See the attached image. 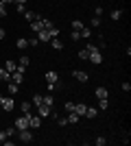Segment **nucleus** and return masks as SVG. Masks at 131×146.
<instances>
[{
    "instance_id": "obj_43",
    "label": "nucleus",
    "mask_w": 131,
    "mask_h": 146,
    "mask_svg": "<svg viewBox=\"0 0 131 146\" xmlns=\"http://www.w3.org/2000/svg\"><path fill=\"white\" fill-rule=\"evenodd\" d=\"M15 9H18V13H24V11H26L24 5H15Z\"/></svg>"
},
{
    "instance_id": "obj_46",
    "label": "nucleus",
    "mask_w": 131,
    "mask_h": 146,
    "mask_svg": "<svg viewBox=\"0 0 131 146\" xmlns=\"http://www.w3.org/2000/svg\"><path fill=\"white\" fill-rule=\"evenodd\" d=\"M29 0H15V5H26Z\"/></svg>"
},
{
    "instance_id": "obj_13",
    "label": "nucleus",
    "mask_w": 131,
    "mask_h": 146,
    "mask_svg": "<svg viewBox=\"0 0 131 146\" xmlns=\"http://www.w3.org/2000/svg\"><path fill=\"white\" fill-rule=\"evenodd\" d=\"M85 111H87V105H83V103H79V105H74V113H79V116H85Z\"/></svg>"
},
{
    "instance_id": "obj_20",
    "label": "nucleus",
    "mask_w": 131,
    "mask_h": 146,
    "mask_svg": "<svg viewBox=\"0 0 131 146\" xmlns=\"http://www.w3.org/2000/svg\"><path fill=\"white\" fill-rule=\"evenodd\" d=\"M50 44H53V48H55V50H61V48H63V42L59 39V37H53V39H50Z\"/></svg>"
},
{
    "instance_id": "obj_23",
    "label": "nucleus",
    "mask_w": 131,
    "mask_h": 146,
    "mask_svg": "<svg viewBox=\"0 0 131 146\" xmlns=\"http://www.w3.org/2000/svg\"><path fill=\"white\" fill-rule=\"evenodd\" d=\"M44 105H48V107H53V105H55V98H53V94H46V96H44Z\"/></svg>"
},
{
    "instance_id": "obj_32",
    "label": "nucleus",
    "mask_w": 131,
    "mask_h": 146,
    "mask_svg": "<svg viewBox=\"0 0 131 146\" xmlns=\"http://www.w3.org/2000/svg\"><path fill=\"white\" fill-rule=\"evenodd\" d=\"M94 144H96V146H105V144H107V137H103V135H100V137H96V140H94Z\"/></svg>"
},
{
    "instance_id": "obj_31",
    "label": "nucleus",
    "mask_w": 131,
    "mask_h": 146,
    "mask_svg": "<svg viewBox=\"0 0 131 146\" xmlns=\"http://www.w3.org/2000/svg\"><path fill=\"white\" fill-rule=\"evenodd\" d=\"M50 26H55V24H53V22H50L48 18H42V29H46V31H48Z\"/></svg>"
},
{
    "instance_id": "obj_44",
    "label": "nucleus",
    "mask_w": 131,
    "mask_h": 146,
    "mask_svg": "<svg viewBox=\"0 0 131 146\" xmlns=\"http://www.w3.org/2000/svg\"><path fill=\"white\" fill-rule=\"evenodd\" d=\"M5 140H7V133H5V131H0V144H2Z\"/></svg>"
},
{
    "instance_id": "obj_39",
    "label": "nucleus",
    "mask_w": 131,
    "mask_h": 146,
    "mask_svg": "<svg viewBox=\"0 0 131 146\" xmlns=\"http://www.w3.org/2000/svg\"><path fill=\"white\" fill-rule=\"evenodd\" d=\"M120 87H122V92H129V90H131V83H129V81H125Z\"/></svg>"
},
{
    "instance_id": "obj_4",
    "label": "nucleus",
    "mask_w": 131,
    "mask_h": 146,
    "mask_svg": "<svg viewBox=\"0 0 131 146\" xmlns=\"http://www.w3.org/2000/svg\"><path fill=\"white\" fill-rule=\"evenodd\" d=\"M0 105H2V109L5 111H13L15 109V100H13V96H2V100H0Z\"/></svg>"
},
{
    "instance_id": "obj_11",
    "label": "nucleus",
    "mask_w": 131,
    "mask_h": 146,
    "mask_svg": "<svg viewBox=\"0 0 131 146\" xmlns=\"http://www.w3.org/2000/svg\"><path fill=\"white\" fill-rule=\"evenodd\" d=\"M66 120H68V124H76V122H81V116H79V113H74V111H68Z\"/></svg>"
},
{
    "instance_id": "obj_8",
    "label": "nucleus",
    "mask_w": 131,
    "mask_h": 146,
    "mask_svg": "<svg viewBox=\"0 0 131 146\" xmlns=\"http://www.w3.org/2000/svg\"><path fill=\"white\" fill-rule=\"evenodd\" d=\"M42 127V118L39 116H33L31 113V120H29V129H39Z\"/></svg>"
},
{
    "instance_id": "obj_33",
    "label": "nucleus",
    "mask_w": 131,
    "mask_h": 146,
    "mask_svg": "<svg viewBox=\"0 0 131 146\" xmlns=\"http://www.w3.org/2000/svg\"><path fill=\"white\" fill-rule=\"evenodd\" d=\"M122 18V11H120V9H114L112 11V20H120Z\"/></svg>"
},
{
    "instance_id": "obj_25",
    "label": "nucleus",
    "mask_w": 131,
    "mask_h": 146,
    "mask_svg": "<svg viewBox=\"0 0 131 146\" xmlns=\"http://www.w3.org/2000/svg\"><path fill=\"white\" fill-rule=\"evenodd\" d=\"M55 122L59 124V127H66L68 124V120H66V116H55Z\"/></svg>"
},
{
    "instance_id": "obj_10",
    "label": "nucleus",
    "mask_w": 131,
    "mask_h": 146,
    "mask_svg": "<svg viewBox=\"0 0 131 146\" xmlns=\"http://www.w3.org/2000/svg\"><path fill=\"white\" fill-rule=\"evenodd\" d=\"M11 81L20 85V83L24 81V72H22V70H15V72H11Z\"/></svg>"
},
{
    "instance_id": "obj_34",
    "label": "nucleus",
    "mask_w": 131,
    "mask_h": 146,
    "mask_svg": "<svg viewBox=\"0 0 131 146\" xmlns=\"http://www.w3.org/2000/svg\"><path fill=\"white\" fill-rule=\"evenodd\" d=\"M83 26H85V24H83V22H79V20H74V22H72V31H81Z\"/></svg>"
},
{
    "instance_id": "obj_1",
    "label": "nucleus",
    "mask_w": 131,
    "mask_h": 146,
    "mask_svg": "<svg viewBox=\"0 0 131 146\" xmlns=\"http://www.w3.org/2000/svg\"><path fill=\"white\" fill-rule=\"evenodd\" d=\"M85 48H87V52H90V55H87V59L92 61V63H96V66H100V63H103V55H100L98 46H94V44L90 42Z\"/></svg>"
},
{
    "instance_id": "obj_15",
    "label": "nucleus",
    "mask_w": 131,
    "mask_h": 146,
    "mask_svg": "<svg viewBox=\"0 0 131 146\" xmlns=\"http://www.w3.org/2000/svg\"><path fill=\"white\" fill-rule=\"evenodd\" d=\"M37 39H39V42H50V35H48V31H46V29H42V31L37 33Z\"/></svg>"
},
{
    "instance_id": "obj_24",
    "label": "nucleus",
    "mask_w": 131,
    "mask_h": 146,
    "mask_svg": "<svg viewBox=\"0 0 131 146\" xmlns=\"http://www.w3.org/2000/svg\"><path fill=\"white\" fill-rule=\"evenodd\" d=\"M85 116H87V118H96V116H98V109H96V107H87Z\"/></svg>"
},
{
    "instance_id": "obj_38",
    "label": "nucleus",
    "mask_w": 131,
    "mask_h": 146,
    "mask_svg": "<svg viewBox=\"0 0 131 146\" xmlns=\"http://www.w3.org/2000/svg\"><path fill=\"white\" fill-rule=\"evenodd\" d=\"M63 109H66V111H74V103H66V105H63Z\"/></svg>"
},
{
    "instance_id": "obj_48",
    "label": "nucleus",
    "mask_w": 131,
    "mask_h": 146,
    "mask_svg": "<svg viewBox=\"0 0 131 146\" xmlns=\"http://www.w3.org/2000/svg\"><path fill=\"white\" fill-rule=\"evenodd\" d=\"M0 100H2V94H0Z\"/></svg>"
},
{
    "instance_id": "obj_22",
    "label": "nucleus",
    "mask_w": 131,
    "mask_h": 146,
    "mask_svg": "<svg viewBox=\"0 0 131 146\" xmlns=\"http://www.w3.org/2000/svg\"><path fill=\"white\" fill-rule=\"evenodd\" d=\"M0 81H5V83H9V81H11V74L7 72L5 68H0Z\"/></svg>"
},
{
    "instance_id": "obj_30",
    "label": "nucleus",
    "mask_w": 131,
    "mask_h": 146,
    "mask_svg": "<svg viewBox=\"0 0 131 146\" xmlns=\"http://www.w3.org/2000/svg\"><path fill=\"white\" fill-rule=\"evenodd\" d=\"M42 103H44V96L42 94H35V96H33V105L37 107V105H42Z\"/></svg>"
},
{
    "instance_id": "obj_42",
    "label": "nucleus",
    "mask_w": 131,
    "mask_h": 146,
    "mask_svg": "<svg viewBox=\"0 0 131 146\" xmlns=\"http://www.w3.org/2000/svg\"><path fill=\"white\" fill-rule=\"evenodd\" d=\"M92 26H100V18H92Z\"/></svg>"
},
{
    "instance_id": "obj_5",
    "label": "nucleus",
    "mask_w": 131,
    "mask_h": 146,
    "mask_svg": "<svg viewBox=\"0 0 131 146\" xmlns=\"http://www.w3.org/2000/svg\"><path fill=\"white\" fill-rule=\"evenodd\" d=\"M50 113H53V107H48V105H37V116L39 118H48Z\"/></svg>"
},
{
    "instance_id": "obj_16",
    "label": "nucleus",
    "mask_w": 131,
    "mask_h": 146,
    "mask_svg": "<svg viewBox=\"0 0 131 146\" xmlns=\"http://www.w3.org/2000/svg\"><path fill=\"white\" fill-rule=\"evenodd\" d=\"M22 15H24V20H26V22H33V20H37V18H39V15H37L35 11H24Z\"/></svg>"
},
{
    "instance_id": "obj_26",
    "label": "nucleus",
    "mask_w": 131,
    "mask_h": 146,
    "mask_svg": "<svg viewBox=\"0 0 131 146\" xmlns=\"http://www.w3.org/2000/svg\"><path fill=\"white\" fill-rule=\"evenodd\" d=\"M109 107V100L107 98H98V109H107Z\"/></svg>"
},
{
    "instance_id": "obj_19",
    "label": "nucleus",
    "mask_w": 131,
    "mask_h": 146,
    "mask_svg": "<svg viewBox=\"0 0 131 146\" xmlns=\"http://www.w3.org/2000/svg\"><path fill=\"white\" fill-rule=\"evenodd\" d=\"M15 46H18L20 50H26V48H29V39H24V37H20L18 42H15Z\"/></svg>"
},
{
    "instance_id": "obj_47",
    "label": "nucleus",
    "mask_w": 131,
    "mask_h": 146,
    "mask_svg": "<svg viewBox=\"0 0 131 146\" xmlns=\"http://www.w3.org/2000/svg\"><path fill=\"white\" fill-rule=\"evenodd\" d=\"M0 2H5V5H9V2H15V0H0Z\"/></svg>"
},
{
    "instance_id": "obj_17",
    "label": "nucleus",
    "mask_w": 131,
    "mask_h": 146,
    "mask_svg": "<svg viewBox=\"0 0 131 146\" xmlns=\"http://www.w3.org/2000/svg\"><path fill=\"white\" fill-rule=\"evenodd\" d=\"M31 29H33V33H39V31H42V18L33 20V22H31Z\"/></svg>"
},
{
    "instance_id": "obj_29",
    "label": "nucleus",
    "mask_w": 131,
    "mask_h": 146,
    "mask_svg": "<svg viewBox=\"0 0 131 146\" xmlns=\"http://www.w3.org/2000/svg\"><path fill=\"white\" fill-rule=\"evenodd\" d=\"M48 35H50V39H53V37H59V29H57V26H50Z\"/></svg>"
},
{
    "instance_id": "obj_40",
    "label": "nucleus",
    "mask_w": 131,
    "mask_h": 146,
    "mask_svg": "<svg viewBox=\"0 0 131 146\" xmlns=\"http://www.w3.org/2000/svg\"><path fill=\"white\" fill-rule=\"evenodd\" d=\"M94 15H96V18H100V15H103V7H96V9H94Z\"/></svg>"
},
{
    "instance_id": "obj_28",
    "label": "nucleus",
    "mask_w": 131,
    "mask_h": 146,
    "mask_svg": "<svg viewBox=\"0 0 131 146\" xmlns=\"http://www.w3.org/2000/svg\"><path fill=\"white\" fill-rule=\"evenodd\" d=\"M20 107H22V113H31V107H33V103H22Z\"/></svg>"
},
{
    "instance_id": "obj_14",
    "label": "nucleus",
    "mask_w": 131,
    "mask_h": 146,
    "mask_svg": "<svg viewBox=\"0 0 131 146\" xmlns=\"http://www.w3.org/2000/svg\"><path fill=\"white\" fill-rule=\"evenodd\" d=\"M5 70H7L9 74L15 72V70H18V61H7V63H5Z\"/></svg>"
},
{
    "instance_id": "obj_7",
    "label": "nucleus",
    "mask_w": 131,
    "mask_h": 146,
    "mask_svg": "<svg viewBox=\"0 0 131 146\" xmlns=\"http://www.w3.org/2000/svg\"><path fill=\"white\" fill-rule=\"evenodd\" d=\"M72 76H74V79L79 81V83H87V79H90V76H87V74L83 72V70H74V72H72Z\"/></svg>"
},
{
    "instance_id": "obj_27",
    "label": "nucleus",
    "mask_w": 131,
    "mask_h": 146,
    "mask_svg": "<svg viewBox=\"0 0 131 146\" xmlns=\"http://www.w3.org/2000/svg\"><path fill=\"white\" fill-rule=\"evenodd\" d=\"M5 133H7V137H13V135H18V129L9 127V129H5Z\"/></svg>"
},
{
    "instance_id": "obj_3",
    "label": "nucleus",
    "mask_w": 131,
    "mask_h": 146,
    "mask_svg": "<svg viewBox=\"0 0 131 146\" xmlns=\"http://www.w3.org/2000/svg\"><path fill=\"white\" fill-rule=\"evenodd\" d=\"M18 140L22 142V144L33 142V131H31V129H22V131H18Z\"/></svg>"
},
{
    "instance_id": "obj_9",
    "label": "nucleus",
    "mask_w": 131,
    "mask_h": 146,
    "mask_svg": "<svg viewBox=\"0 0 131 146\" xmlns=\"http://www.w3.org/2000/svg\"><path fill=\"white\" fill-rule=\"evenodd\" d=\"M29 63H31V59H29L26 55H22V57H20V61H18V70H22V72H24L26 68H29Z\"/></svg>"
},
{
    "instance_id": "obj_2",
    "label": "nucleus",
    "mask_w": 131,
    "mask_h": 146,
    "mask_svg": "<svg viewBox=\"0 0 131 146\" xmlns=\"http://www.w3.org/2000/svg\"><path fill=\"white\" fill-rule=\"evenodd\" d=\"M29 120H31V113H22L18 120L13 122V127L18 129V131H22V129H29Z\"/></svg>"
},
{
    "instance_id": "obj_37",
    "label": "nucleus",
    "mask_w": 131,
    "mask_h": 146,
    "mask_svg": "<svg viewBox=\"0 0 131 146\" xmlns=\"http://www.w3.org/2000/svg\"><path fill=\"white\" fill-rule=\"evenodd\" d=\"M72 42H79V39H81V33H79V31H72Z\"/></svg>"
},
{
    "instance_id": "obj_45",
    "label": "nucleus",
    "mask_w": 131,
    "mask_h": 146,
    "mask_svg": "<svg viewBox=\"0 0 131 146\" xmlns=\"http://www.w3.org/2000/svg\"><path fill=\"white\" fill-rule=\"evenodd\" d=\"M5 37H7V35H5V29H0V42H2Z\"/></svg>"
},
{
    "instance_id": "obj_21",
    "label": "nucleus",
    "mask_w": 131,
    "mask_h": 146,
    "mask_svg": "<svg viewBox=\"0 0 131 146\" xmlns=\"http://www.w3.org/2000/svg\"><path fill=\"white\" fill-rule=\"evenodd\" d=\"M79 33H81V37H83V39H90V37H92V29H90V26H83V29L79 31Z\"/></svg>"
},
{
    "instance_id": "obj_12",
    "label": "nucleus",
    "mask_w": 131,
    "mask_h": 146,
    "mask_svg": "<svg viewBox=\"0 0 131 146\" xmlns=\"http://www.w3.org/2000/svg\"><path fill=\"white\" fill-rule=\"evenodd\" d=\"M7 90H9V96H15V94L20 92V85L13 83V81H9V83H7Z\"/></svg>"
},
{
    "instance_id": "obj_41",
    "label": "nucleus",
    "mask_w": 131,
    "mask_h": 146,
    "mask_svg": "<svg viewBox=\"0 0 131 146\" xmlns=\"http://www.w3.org/2000/svg\"><path fill=\"white\" fill-rule=\"evenodd\" d=\"M37 44H39L37 37H31V39H29V46H37Z\"/></svg>"
},
{
    "instance_id": "obj_18",
    "label": "nucleus",
    "mask_w": 131,
    "mask_h": 146,
    "mask_svg": "<svg viewBox=\"0 0 131 146\" xmlns=\"http://www.w3.org/2000/svg\"><path fill=\"white\" fill-rule=\"evenodd\" d=\"M107 96H109L107 87H96V98H107Z\"/></svg>"
},
{
    "instance_id": "obj_6",
    "label": "nucleus",
    "mask_w": 131,
    "mask_h": 146,
    "mask_svg": "<svg viewBox=\"0 0 131 146\" xmlns=\"http://www.w3.org/2000/svg\"><path fill=\"white\" fill-rule=\"evenodd\" d=\"M57 81H59V74L57 72H53V70L46 72V83H48V85H57Z\"/></svg>"
},
{
    "instance_id": "obj_36",
    "label": "nucleus",
    "mask_w": 131,
    "mask_h": 146,
    "mask_svg": "<svg viewBox=\"0 0 131 146\" xmlns=\"http://www.w3.org/2000/svg\"><path fill=\"white\" fill-rule=\"evenodd\" d=\"M87 55H90V52H87V48H81V50H79V59H87Z\"/></svg>"
},
{
    "instance_id": "obj_35",
    "label": "nucleus",
    "mask_w": 131,
    "mask_h": 146,
    "mask_svg": "<svg viewBox=\"0 0 131 146\" xmlns=\"http://www.w3.org/2000/svg\"><path fill=\"white\" fill-rule=\"evenodd\" d=\"M0 18H7V5L0 2Z\"/></svg>"
}]
</instances>
